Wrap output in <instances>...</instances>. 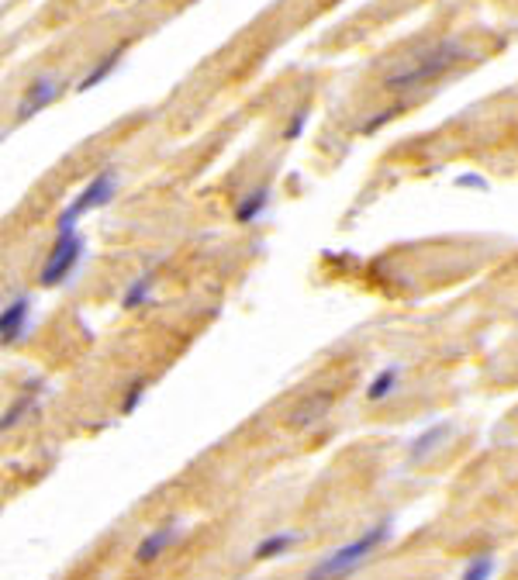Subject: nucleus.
<instances>
[{
  "label": "nucleus",
  "instance_id": "f257e3e1",
  "mask_svg": "<svg viewBox=\"0 0 518 580\" xmlns=\"http://www.w3.org/2000/svg\"><path fill=\"white\" fill-rule=\"evenodd\" d=\"M394 533V522L391 518H380L377 525H370L363 535H356L353 543H345V546L332 549L329 556H322L318 564L308 570V580H345L353 570H360L374 553H377Z\"/></svg>",
  "mask_w": 518,
  "mask_h": 580
},
{
  "label": "nucleus",
  "instance_id": "f03ea898",
  "mask_svg": "<svg viewBox=\"0 0 518 580\" xmlns=\"http://www.w3.org/2000/svg\"><path fill=\"white\" fill-rule=\"evenodd\" d=\"M467 59V46L463 42H456V38H446L439 46H432L428 52H422L415 63H408L405 69H397L391 77L384 79V87L391 90V94H411V90H422L425 83H432V79H439L442 73H449L456 63H463Z\"/></svg>",
  "mask_w": 518,
  "mask_h": 580
},
{
  "label": "nucleus",
  "instance_id": "7ed1b4c3",
  "mask_svg": "<svg viewBox=\"0 0 518 580\" xmlns=\"http://www.w3.org/2000/svg\"><path fill=\"white\" fill-rule=\"evenodd\" d=\"M118 190H122V173L114 170V166H104L100 173H94L77 197L63 207L56 232H79L77 228L79 221L87 218V215H94V211H100V207H108L118 197Z\"/></svg>",
  "mask_w": 518,
  "mask_h": 580
},
{
  "label": "nucleus",
  "instance_id": "20e7f679",
  "mask_svg": "<svg viewBox=\"0 0 518 580\" xmlns=\"http://www.w3.org/2000/svg\"><path fill=\"white\" fill-rule=\"evenodd\" d=\"M83 252H87V238L79 232H56V242H52L42 269H38V287L52 290V287L69 283V277L83 263Z\"/></svg>",
  "mask_w": 518,
  "mask_h": 580
},
{
  "label": "nucleus",
  "instance_id": "39448f33",
  "mask_svg": "<svg viewBox=\"0 0 518 580\" xmlns=\"http://www.w3.org/2000/svg\"><path fill=\"white\" fill-rule=\"evenodd\" d=\"M63 79L56 77V73H42V77H35L28 87H25V94L17 100L15 108V118L17 121H32L35 114H42L46 108H52L59 97H63Z\"/></svg>",
  "mask_w": 518,
  "mask_h": 580
},
{
  "label": "nucleus",
  "instance_id": "423d86ee",
  "mask_svg": "<svg viewBox=\"0 0 518 580\" xmlns=\"http://www.w3.org/2000/svg\"><path fill=\"white\" fill-rule=\"evenodd\" d=\"M32 314H35V304L28 294L15 298L4 311H0V349L25 343V335L32 329Z\"/></svg>",
  "mask_w": 518,
  "mask_h": 580
},
{
  "label": "nucleus",
  "instance_id": "0eeeda50",
  "mask_svg": "<svg viewBox=\"0 0 518 580\" xmlns=\"http://www.w3.org/2000/svg\"><path fill=\"white\" fill-rule=\"evenodd\" d=\"M38 397H42V384H25L21 391H17V397L7 405V408L0 411V432H11V428H17V425L25 422L28 415H35V408H38Z\"/></svg>",
  "mask_w": 518,
  "mask_h": 580
},
{
  "label": "nucleus",
  "instance_id": "6e6552de",
  "mask_svg": "<svg viewBox=\"0 0 518 580\" xmlns=\"http://www.w3.org/2000/svg\"><path fill=\"white\" fill-rule=\"evenodd\" d=\"M176 539H180V525L176 522H166V525H159L153 533H145V539L135 546V564H156Z\"/></svg>",
  "mask_w": 518,
  "mask_h": 580
},
{
  "label": "nucleus",
  "instance_id": "1a4fd4ad",
  "mask_svg": "<svg viewBox=\"0 0 518 580\" xmlns=\"http://www.w3.org/2000/svg\"><path fill=\"white\" fill-rule=\"evenodd\" d=\"M453 436V425L449 422H436V425H428L422 436H415L408 446V459L411 463H418V459H425V456H432L436 449H439L442 442Z\"/></svg>",
  "mask_w": 518,
  "mask_h": 580
},
{
  "label": "nucleus",
  "instance_id": "9d476101",
  "mask_svg": "<svg viewBox=\"0 0 518 580\" xmlns=\"http://www.w3.org/2000/svg\"><path fill=\"white\" fill-rule=\"evenodd\" d=\"M153 294H156V273L145 269V273H139V277L125 287V294H122V311H142L145 304H153Z\"/></svg>",
  "mask_w": 518,
  "mask_h": 580
},
{
  "label": "nucleus",
  "instance_id": "9b49d317",
  "mask_svg": "<svg viewBox=\"0 0 518 580\" xmlns=\"http://www.w3.org/2000/svg\"><path fill=\"white\" fill-rule=\"evenodd\" d=\"M301 543V533H273L267 539H259L256 549H252V560H259V564H267V560H277L283 553H291V549Z\"/></svg>",
  "mask_w": 518,
  "mask_h": 580
},
{
  "label": "nucleus",
  "instance_id": "f8f14e48",
  "mask_svg": "<svg viewBox=\"0 0 518 580\" xmlns=\"http://www.w3.org/2000/svg\"><path fill=\"white\" fill-rule=\"evenodd\" d=\"M397 387H401V366L391 363V366H384V370L366 384V401H370V405H380V401H387Z\"/></svg>",
  "mask_w": 518,
  "mask_h": 580
},
{
  "label": "nucleus",
  "instance_id": "ddd939ff",
  "mask_svg": "<svg viewBox=\"0 0 518 580\" xmlns=\"http://www.w3.org/2000/svg\"><path fill=\"white\" fill-rule=\"evenodd\" d=\"M267 207H270V187L252 190V194H246L236 205V225H256V221L263 218Z\"/></svg>",
  "mask_w": 518,
  "mask_h": 580
},
{
  "label": "nucleus",
  "instance_id": "4468645a",
  "mask_svg": "<svg viewBox=\"0 0 518 580\" xmlns=\"http://www.w3.org/2000/svg\"><path fill=\"white\" fill-rule=\"evenodd\" d=\"M332 397L329 394H312V397H304L298 408H294V415H291V422L298 425V428H304V425H314L325 411H329Z\"/></svg>",
  "mask_w": 518,
  "mask_h": 580
},
{
  "label": "nucleus",
  "instance_id": "2eb2a0df",
  "mask_svg": "<svg viewBox=\"0 0 518 580\" xmlns=\"http://www.w3.org/2000/svg\"><path fill=\"white\" fill-rule=\"evenodd\" d=\"M494 566H498L494 553H477L470 564H467V570H463V577L460 580H491Z\"/></svg>",
  "mask_w": 518,
  "mask_h": 580
},
{
  "label": "nucleus",
  "instance_id": "dca6fc26",
  "mask_svg": "<svg viewBox=\"0 0 518 580\" xmlns=\"http://www.w3.org/2000/svg\"><path fill=\"white\" fill-rule=\"evenodd\" d=\"M145 387H149V384H145V380H132V384H128V391H125V397H122V415H135V411H139V405L142 401H145Z\"/></svg>",
  "mask_w": 518,
  "mask_h": 580
},
{
  "label": "nucleus",
  "instance_id": "f3484780",
  "mask_svg": "<svg viewBox=\"0 0 518 580\" xmlns=\"http://www.w3.org/2000/svg\"><path fill=\"white\" fill-rule=\"evenodd\" d=\"M304 125H308V108H298L294 114H291V121H287V128H283V142L301 139V132H304Z\"/></svg>",
  "mask_w": 518,
  "mask_h": 580
},
{
  "label": "nucleus",
  "instance_id": "a211bd4d",
  "mask_svg": "<svg viewBox=\"0 0 518 580\" xmlns=\"http://www.w3.org/2000/svg\"><path fill=\"white\" fill-rule=\"evenodd\" d=\"M456 187H481L484 190L487 184L481 180V176H460V180H456Z\"/></svg>",
  "mask_w": 518,
  "mask_h": 580
}]
</instances>
